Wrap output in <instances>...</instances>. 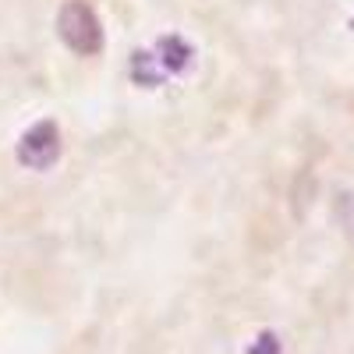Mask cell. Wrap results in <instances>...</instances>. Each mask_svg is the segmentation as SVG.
<instances>
[{
	"label": "cell",
	"instance_id": "277c9868",
	"mask_svg": "<svg viewBox=\"0 0 354 354\" xmlns=\"http://www.w3.org/2000/svg\"><path fill=\"white\" fill-rule=\"evenodd\" d=\"M340 220H344L347 234L354 238V195H340Z\"/></svg>",
	"mask_w": 354,
	"mask_h": 354
},
{
	"label": "cell",
	"instance_id": "6da1fadb",
	"mask_svg": "<svg viewBox=\"0 0 354 354\" xmlns=\"http://www.w3.org/2000/svg\"><path fill=\"white\" fill-rule=\"evenodd\" d=\"M57 36L64 39L68 50L82 53V57H93L103 50V25L100 15L85 4V0H68L57 15Z\"/></svg>",
	"mask_w": 354,
	"mask_h": 354
},
{
	"label": "cell",
	"instance_id": "3957f363",
	"mask_svg": "<svg viewBox=\"0 0 354 354\" xmlns=\"http://www.w3.org/2000/svg\"><path fill=\"white\" fill-rule=\"evenodd\" d=\"M248 354H280V340H277L273 333H262V337L252 344Z\"/></svg>",
	"mask_w": 354,
	"mask_h": 354
},
{
	"label": "cell",
	"instance_id": "7a4b0ae2",
	"mask_svg": "<svg viewBox=\"0 0 354 354\" xmlns=\"http://www.w3.org/2000/svg\"><path fill=\"white\" fill-rule=\"evenodd\" d=\"M57 156H61V131H57L53 121L32 124L18 142V160L32 170H50Z\"/></svg>",
	"mask_w": 354,
	"mask_h": 354
}]
</instances>
